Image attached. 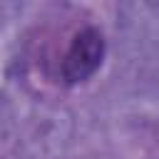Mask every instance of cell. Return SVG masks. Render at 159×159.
Instances as JSON below:
<instances>
[{"instance_id": "obj_1", "label": "cell", "mask_w": 159, "mask_h": 159, "mask_svg": "<svg viewBox=\"0 0 159 159\" xmlns=\"http://www.w3.org/2000/svg\"><path fill=\"white\" fill-rule=\"evenodd\" d=\"M107 55V40L104 32L97 25H84L82 30H77L65 50L62 65H60V80L65 87H80L84 82H89Z\"/></svg>"}]
</instances>
